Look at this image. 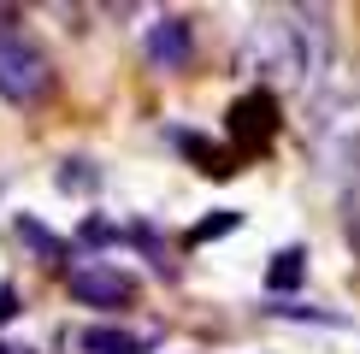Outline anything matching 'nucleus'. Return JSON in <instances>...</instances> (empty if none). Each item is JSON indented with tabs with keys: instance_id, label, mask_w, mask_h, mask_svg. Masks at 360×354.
<instances>
[{
	"instance_id": "1",
	"label": "nucleus",
	"mask_w": 360,
	"mask_h": 354,
	"mask_svg": "<svg viewBox=\"0 0 360 354\" xmlns=\"http://www.w3.org/2000/svg\"><path fill=\"white\" fill-rule=\"evenodd\" d=\"M53 59L36 48V41L24 36V29L0 24V100H12V107H41V100H53Z\"/></svg>"
},
{
	"instance_id": "2",
	"label": "nucleus",
	"mask_w": 360,
	"mask_h": 354,
	"mask_svg": "<svg viewBox=\"0 0 360 354\" xmlns=\"http://www.w3.org/2000/svg\"><path fill=\"white\" fill-rule=\"evenodd\" d=\"M224 136H231L236 154H260V148L278 136V95H272V88H248V95H236L231 112H224Z\"/></svg>"
},
{
	"instance_id": "3",
	"label": "nucleus",
	"mask_w": 360,
	"mask_h": 354,
	"mask_svg": "<svg viewBox=\"0 0 360 354\" xmlns=\"http://www.w3.org/2000/svg\"><path fill=\"white\" fill-rule=\"evenodd\" d=\"M65 289L77 295L83 307H130L136 301V277L118 272V266H107V260H83L77 272L65 277Z\"/></svg>"
},
{
	"instance_id": "4",
	"label": "nucleus",
	"mask_w": 360,
	"mask_h": 354,
	"mask_svg": "<svg viewBox=\"0 0 360 354\" xmlns=\"http://www.w3.org/2000/svg\"><path fill=\"white\" fill-rule=\"evenodd\" d=\"M142 53H148V65H154L160 77L189 71V59H195V24L189 18H154L142 29Z\"/></svg>"
},
{
	"instance_id": "5",
	"label": "nucleus",
	"mask_w": 360,
	"mask_h": 354,
	"mask_svg": "<svg viewBox=\"0 0 360 354\" xmlns=\"http://www.w3.org/2000/svg\"><path fill=\"white\" fill-rule=\"evenodd\" d=\"M154 331H124V324H83L77 331V354H148Z\"/></svg>"
},
{
	"instance_id": "6",
	"label": "nucleus",
	"mask_w": 360,
	"mask_h": 354,
	"mask_svg": "<svg viewBox=\"0 0 360 354\" xmlns=\"http://www.w3.org/2000/svg\"><path fill=\"white\" fill-rule=\"evenodd\" d=\"M302 277H307V254H302V248H278V254L266 260V301L302 289Z\"/></svg>"
},
{
	"instance_id": "7",
	"label": "nucleus",
	"mask_w": 360,
	"mask_h": 354,
	"mask_svg": "<svg viewBox=\"0 0 360 354\" xmlns=\"http://www.w3.org/2000/svg\"><path fill=\"white\" fill-rule=\"evenodd\" d=\"M172 142H184L207 177H231V171H236V166H231V148H213L207 136H195V130H172Z\"/></svg>"
},
{
	"instance_id": "8",
	"label": "nucleus",
	"mask_w": 360,
	"mask_h": 354,
	"mask_svg": "<svg viewBox=\"0 0 360 354\" xmlns=\"http://www.w3.org/2000/svg\"><path fill=\"white\" fill-rule=\"evenodd\" d=\"M12 230H18V242H24V248H36L48 266H65V236H53L48 225H36V218H18Z\"/></svg>"
},
{
	"instance_id": "9",
	"label": "nucleus",
	"mask_w": 360,
	"mask_h": 354,
	"mask_svg": "<svg viewBox=\"0 0 360 354\" xmlns=\"http://www.w3.org/2000/svg\"><path fill=\"white\" fill-rule=\"evenodd\" d=\"M266 313L272 319H290V324H331V331H342V313H331V307H307V301H266Z\"/></svg>"
},
{
	"instance_id": "10",
	"label": "nucleus",
	"mask_w": 360,
	"mask_h": 354,
	"mask_svg": "<svg viewBox=\"0 0 360 354\" xmlns=\"http://www.w3.org/2000/svg\"><path fill=\"white\" fill-rule=\"evenodd\" d=\"M236 225H243V213H236V206H224V213H207L201 225L189 230V248H201V242H213V236H231Z\"/></svg>"
},
{
	"instance_id": "11",
	"label": "nucleus",
	"mask_w": 360,
	"mask_h": 354,
	"mask_svg": "<svg viewBox=\"0 0 360 354\" xmlns=\"http://www.w3.org/2000/svg\"><path fill=\"white\" fill-rule=\"evenodd\" d=\"M59 189H101V171H89V159H65V171H59Z\"/></svg>"
},
{
	"instance_id": "12",
	"label": "nucleus",
	"mask_w": 360,
	"mask_h": 354,
	"mask_svg": "<svg viewBox=\"0 0 360 354\" xmlns=\"http://www.w3.org/2000/svg\"><path fill=\"white\" fill-rule=\"evenodd\" d=\"M6 319H18V289L0 284V324H6Z\"/></svg>"
},
{
	"instance_id": "13",
	"label": "nucleus",
	"mask_w": 360,
	"mask_h": 354,
	"mask_svg": "<svg viewBox=\"0 0 360 354\" xmlns=\"http://www.w3.org/2000/svg\"><path fill=\"white\" fill-rule=\"evenodd\" d=\"M0 354H36V348H24V343H0Z\"/></svg>"
}]
</instances>
